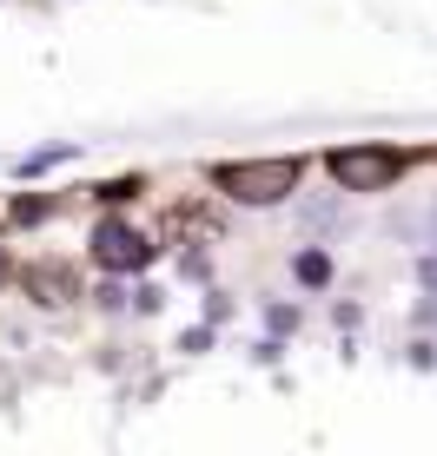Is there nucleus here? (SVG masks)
Segmentation results:
<instances>
[{"label":"nucleus","mask_w":437,"mask_h":456,"mask_svg":"<svg viewBox=\"0 0 437 456\" xmlns=\"http://www.w3.org/2000/svg\"><path fill=\"white\" fill-rule=\"evenodd\" d=\"M60 159H73V146H46V152H27V159L13 166V172H21V179H34V172H46V166H60Z\"/></svg>","instance_id":"39448f33"},{"label":"nucleus","mask_w":437,"mask_h":456,"mask_svg":"<svg viewBox=\"0 0 437 456\" xmlns=\"http://www.w3.org/2000/svg\"><path fill=\"white\" fill-rule=\"evenodd\" d=\"M299 278H305V285H325V278H332V265H325V251H305V258H299Z\"/></svg>","instance_id":"423d86ee"},{"label":"nucleus","mask_w":437,"mask_h":456,"mask_svg":"<svg viewBox=\"0 0 437 456\" xmlns=\"http://www.w3.org/2000/svg\"><path fill=\"white\" fill-rule=\"evenodd\" d=\"M325 166H332L338 192H392L404 179V152H392V146H345Z\"/></svg>","instance_id":"f03ea898"},{"label":"nucleus","mask_w":437,"mask_h":456,"mask_svg":"<svg viewBox=\"0 0 437 456\" xmlns=\"http://www.w3.org/2000/svg\"><path fill=\"white\" fill-rule=\"evenodd\" d=\"M0 278H7V258H0Z\"/></svg>","instance_id":"6e6552de"},{"label":"nucleus","mask_w":437,"mask_h":456,"mask_svg":"<svg viewBox=\"0 0 437 456\" xmlns=\"http://www.w3.org/2000/svg\"><path fill=\"white\" fill-rule=\"evenodd\" d=\"M27 291H34L40 305H67V297H73V278L60 272V265H34V272H27Z\"/></svg>","instance_id":"20e7f679"},{"label":"nucleus","mask_w":437,"mask_h":456,"mask_svg":"<svg viewBox=\"0 0 437 456\" xmlns=\"http://www.w3.org/2000/svg\"><path fill=\"white\" fill-rule=\"evenodd\" d=\"M146 258H153V239L139 225H127V218H100L93 225V265L100 272H139Z\"/></svg>","instance_id":"7ed1b4c3"},{"label":"nucleus","mask_w":437,"mask_h":456,"mask_svg":"<svg viewBox=\"0 0 437 456\" xmlns=\"http://www.w3.org/2000/svg\"><path fill=\"white\" fill-rule=\"evenodd\" d=\"M431 245H437V206H431Z\"/></svg>","instance_id":"0eeeda50"},{"label":"nucleus","mask_w":437,"mask_h":456,"mask_svg":"<svg viewBox=\"0 0 437 456\" xmlns=\"http://www.w3.org/2000/svg\"><path fill=\"white\" fill-rule=\"evenodd\" d=\"M305 179L299 159H239V166H212V185H226V199H239V206H278V199H292Z\"/></svg>","instance_id":"f257e3e1"}]
</instances>
